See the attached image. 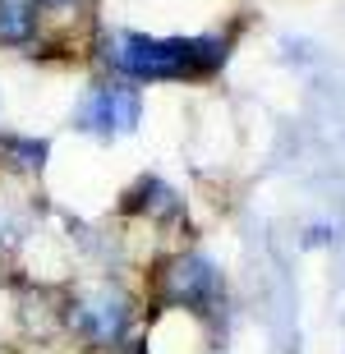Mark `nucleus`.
<instances>
[{
  "instance_id": "1",
  "label": "nucleus",
  "mask_w": 345,
  "mask_h": 354,
  "mask_svg": "<svg viewBox=\"0 0 345 354\" xmlns=\"http://www.w3.org/2000/svg\"><path fill=\"white\" fill-rule=\"evenodd\" d=\"M106 60L129 79H198L226 60L216 37H147V32H115L106 41Z\"/></svg>"
},
{
  "instance_id": "2",
  "label": "nucleus",
  "mask_w": 345,
  "mask_h": 354,
  "mask_svg": "<svg viewBox=\"0 0 345 354\" xmlns=\"http://www.w3.org/2000/svg\"><path fill=\"white\" fill-rule=\"evenodd\" d=\"M69 327L97 350H115L129 331V299L115 286H88L69 299Z\"/></svg>"
},
{
  "instance_id": "3",
  "label": "nucleus",
  "mask_w": 345,
  "mask_h": 354,
  "mask_svg": "<svg viewBox=\"0 0 345 354\" xmlns=\"http://www.w3.org/2000/svg\"><path fill=\"white\" fill-rule=\"evenodd\" d=\"M138 120H143V97H138V88H129V83L93 88L79 106V129L102 133V138H111V133H133Z\"/></svg>"
},
{
  "instance_id": "4",
  "label": "nucleus",
  "mask_w": 345,
  "mask_h": 354,
  "mask_svg": "<svg viewBox=\"0 0 345 354\" xmlns=\"http://www.w3.org/2000/svg\"><path fill=\"white\" fill-rule=\"evenodd\" d=\"M221 290V276L207 258L189 253V258H175L171 272H166V299L180 304V308H207Z\"/></svg>"
}]
</instances>
